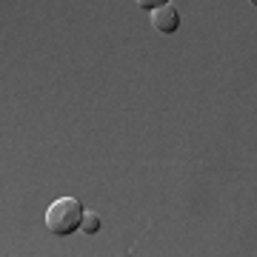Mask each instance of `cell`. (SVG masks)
Listing matches in <instances>:
<instances>
[{"label":"cell","mask_w":257,"mask_h":257,"mask_svg":"<svg viewBox=\"0 0 257 257\" xmlns=\"http://www.w3.org/2000/svg\"><path fill=\"white\" fill-rule=\"evenodd\" d=\"M80 220H83V206L74 197H60L46 211V226L55 237H69V234H74V231L80 229Z\"/></svg>","instance_id":"6da1fadb"},{"label":"cell","mask_w":257,"mask_h":257,"mask_svg":"<svg viewBox=\"0 0 257 257\" xmlns=\"http://www.w3.org/2000/svg\"><path fill=\"white\" fill-rule=\"evenodd\" d=\"M152 26H155L160 35H175L177 29H180V12H177L172 3L157 6V9H152Z\"/></svg>","instance_id":"7a4b0ae2"},{"label":"cell","mask_w":257,"mask_h":257,"mask_svg":"<svg viewBox=\"0 0 257 257\" xmlns=\"http://www.w3.org/2000/svg\"><path fill=\"white\" fill-rule=\"evenodd\" d=\"M97 229H100V217H97V211H83L80 231L83 234H97Z\"/></svg>","instance_id":"3957f363"},{"label":"cell","mask_w":257,"mask_h":257,"mask_svg":"<svg viewBox=\"0 0 257 257\" xmlns=\"http://www.w3.org/2000/svg\"><path fill=\"white\" fill-rule=\"evenodd\" d=\"M140 9H146V12H152V9H157V6H166V3H172V0H135Z\"/></svg>","instance_id":"277c9868"},{"label":"cell","mask_w":257,"mask_h":257,"mask_svg":"<svg viewBox=\"0 0 257 257\" xmlns=\"http://www.w3.org/2000/svg\"><path fill=\"white\" fill-rule=\"evenodd\" d=\"M248 3H251V6H257V0H248Z\"/></svg>","instance_id":"5b68a950"}]
</instances>
